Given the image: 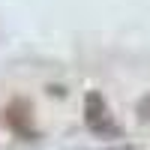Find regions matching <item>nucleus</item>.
Wrapping results in <instances>:
<instances>
[{
    "mask_svg": "<svg viewBox=\"0 0 150 150\" xmlns=\"http://www.w3.org/2000/svg\"><path fill=\"white\" fill-rule=\"evenodd\" d=\"M84 126L90 129L96 138H123V126L114 120V114H111V108L105 102V96L99 90H90L84 96Z\"/></svg>",
    "mask_w": 150,
    "mask_h": 150,
    "instance_id": "f257e3e1",
    "label": "nucleus"
},
{
    "mask_svg": "<svg viewBox=\"0 0 150 150\" xmlns=\"http://www.w3.org/2000/svg\"><path fill=\"white\" fill-rule=\"evenodd\" d=\"M3 123L12 129V135H18V138L24 141H36L39 138V129H36V123H33V108L27 99H12V102L3 108Z\"/></svg>",
    "mask_w": 150,
    "mask_h": 150,
    "instance_id": "f03ea898",
    "label": "nucleus"
},
{
    "mask_svg": "<svg viewBox=\"0 0 150 150\" xmlns=\"http://www.w3.org/2000/svg\"><path fill=\"white\" fill-rule=\"evenodd\" d=\"M138 114L150 123V93H147V96H141V102H138Z\"/></svg>",
    "mask_w": 150,
    "mask_h": 150,
    "instance_id": "7ed1b4c3",
    "label": "nucleus"
},
{
    "mask_svg": "<svg viewBox=\"0 0 150 150\" xmlns=\"http://www.w3.org/2000/svg\"><path fill=\"white\" fill-rule=\"evenodd\" d=\"M114 150H126V147H114Z\"/></svg>",
    "mask_w": 150,
    "mask_h": 150,
    "instance_id": "20e7f679",
    "label": "nucleus"
}]
</instances>
